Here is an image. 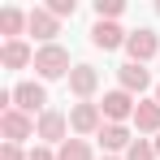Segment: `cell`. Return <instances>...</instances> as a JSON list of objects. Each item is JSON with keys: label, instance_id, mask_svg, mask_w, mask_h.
Instances as JSON below:
<instances>
[{"label": "cell", "instance_id": "7", "mask_svg": "<svg viewBox=\"0 0 160 160\" xmlns=\"http://www.w3.org/2000/svg\"><path fill=\"white\" fill-rule=\"evenodd\" d=\"M26 30L35 35V39H43V48L56 39V30H61V18H52L48 9H30V22H26Z\"/></svg>", "mask_w": 160, "mask_h": 160}, {"label": "cell", "instance_id": "22", "mask_svg": "<svg viewBox=\"0 0 160 160\" xmlns=\"http://www.w3.org/2000/svg\"><path fill=\"white\" fill-rule=\"evenodd\" d=\"M156 156H160V134H156Z\"/></svg>", "mask_w": 160, "mask_h": 160}, {"label": "cell", "instance_id": "18", "mask_svg": "<svg viewBox=\"0 0 160 160\" xmlns=\"http://www.w3.org/2000/svg\"><path fill=\"white\" fill-rule=\"evenodd\" d=\"M74 9H78L74 0H48V13L52 18H74Z\"/></svg>", "mask_w": 160, "mask_h": 160}, {"label": "cell", "instance_id": "3", "mask_svg": "<svg viewBox=\"0 0 160 160\" xmlns=\"http://www.w3.org/2000/svg\"><path fill=\"white\" fill-rule=\"evenodd\" d=\"M126 52H130V61L134 65H143L147 56H156L160 52V39H156V30H130V39H126Z\"/></svg>", "mask_w": 160, "mask_h": 160}, {"label": "cell", "instance_id": "24", "mask_svg": "<svg viewBox=\"0 0 160 160\" xmlns=\"http://www.w3.org/2000/svg\"><path fill=\"white\" fill-rule=\"evenodd\" d=\"M156 13H160V4H156Z\"/></svg>", "mask_w": 160, "mask_h": 160}, {"label": "cell", "instance_id": "21", "mask_svg": "<svg viewBox=\"0 0 160 160\" xmlns=\"http://www.w3.org/2000/svg\"><path fill=\"white\" fill-rule=\"evenodd\" d=\"M26 160H56V156H52V152H48V147H35V152H30Z\"/></svg>", "mask_w": 160, "mask_h": 160}, {"label": "cell", "instance_id": "15", "mask_svg": "<svg viewBox=\"0 0 160 160\" xmlns=\"http://www.w3.org/2000/svg\"><path fill=\"white\" fill-rule=\"evenodd\" d=\"M26 22H30V13H22V9H4V13H0V30H4L9 39H18Z\"/></svg>", "mask_w": 160, "mask_h": 160}, {"label": "cell", "instance_id": "2", "mask_svg": "<svg viewBox=\"0 0 160 160\" xmlns=\"http://www.w3.org/2000/svg\"><path fill=\"white\" fill-rule=\"evenodd\" d=\"M48 91H43V87H39V82H22V87H13V108H18V112H39V117H43V112H48Z\"/></svg>", "mask_w": 160, "mask_h": 160}, {"label": "cell", "instance_id": "14", "mask_svg": "<svg viewBox=\"0 0 160 160\" xmlns=\"http://www.w3.org/2000/svg\"><path fill=\"white\" fill-rule=\"evenodd\" d=\"M134 126H138V134H160V104L156 100L134 108Z\"/></svg>", "mask_w": 160, "mask_h": 160}, {"label": "cell", "instance_id": "11", "mask_svg": "<svg viewBox=\"0 0 160 160\" xmlns=\"http://www.w3.org/2000/svg\"><path fill=\"white\" fill-rule=\"evenodd\" d=\"M0 61H4V69H22V65H35V52H30L22 39H9L0 48Z\"/></svg>", "mask_w": 160, "mask_h": 160}, {"label": "cell", "instance_id": "8", "mask_svg": "<svg viewBox=\"0 0 160 160\" xmlns=\"http://www.w3.org/2000/svg\"><path fill=\"white\" fill-rule=\"evenodd\" d=\"M130 35L117 26V22H95V30H91V43L95 48H104V52H112V48H121Z\"/></svg>", "mask_w": 160, "mask_h": 160}, {"label": "cell", "instance_id": "20", "mask_svg": "<svg viewBox=\"0 0 160 160\" xmlns=\"http://www.w3.org/2000/svg\"><path fill=\"white\" fill-rule=\"evenodd\" d=\"M0 160H26V156H22L18 143H4V147H0Z\"/></svg>", "mask_w": 160, "mask_h": 160}, {"label": "cell", "instance_id": "4", "mask_svg": "<svg viewBox=\"0 0 160 160\" xmlns=\"http://www.w3.org/2000/svg\"><path fill=\"white\" fill-rule=\"evenodd\" d=\"M0 134H4V143H22V138H30V134H35V126H30L26 112L9 108V112H0Z\"/></svg>", "mask_w": 160, "mask_h": 160}, {"label": "cell", "instance_id": "17", "mask_svg": "<svg viewBox=\"0 0 160 160\" xmlns=\"http://www.w3.org/2000/svg\"><path fill=\"white\" fill-rule=\"evenodd\" d=\"M126 160H156V143H147V138H134Z\"/></svg>", "mask_w": 160, "mask_h": 160}, {"label": "cell", "instance_id": "1", "mask_svg": "<svg viewBox=\"0 0 160 160\" xmlns=\"http://www.w3.org/2000/svg\"><path fill=\"white\" fill-rule=\"evenodd\" d=\"M35 74H39V78H65V74H74V69H69V52L56 48V43L39 48V52H35Z\"/></svg>", "mask_w": 160, "mask_h": 160}, {"label": "cell", "instance_id": "10", "mask_svg": "<svg viewBox=\"0 0 160 160\" xmlns=\"http://www.w3.org/2000/svg\"><path fill=\"white\" fill-rule=\"evenodd\" d=\"M95 87H100V74H95L91 65H74V74H69V91L78 95L82 104H87V95H91Z\"/></svg>", "mask_w": 160, "mask_h": 160}, {"label": "cell", "instance_id": "23", "mask_svg": "<svg viewBox=\"0 0 160 160\" xmlns=\"http://www.w3.org/2000/svg\"><path fill=\"white\" fill-rule=\"evenodd\" d=\"M156 104H160V87H156Z\"/></svg>", "mask_w": 160, "mask_h": 160}, {"label": "cell", "instance_id": "25", "mask_svg": "<svg viewBox=\"0 0 160 160\" xmlns=\"http://www.w3.org/2000/svg\"><path fill=\"white\" fill-rule=\"evenodd\" d=\"M108 160H112V156H108Z\"/></svg>", "mask_w": 160, "mask_h": 160}, {"label": "cell", "instance_id": "19", "mask_svg": "<svg viewBox=\"0 0 160 160\" xmlns=\"http://www.w3.org/2000/svg\"><path fill=\"white\" fill-rule=\"evenodd\" d=\"M121 9H126L121 0H95V13H100V22H104V18H117Z\"/></svg>", "mask_w": 160, "mask_h": 160}, {"label": "cell", "instance_id": "12", "mask_svg": "<svg viewBox=\"0 0 160 160\" xmlns=\"http://www.w3.org/2000/svg\"><path fill=\"white\" fill-rule=\"evenodd\" d=\"M117 78H121V91H147V87H152V74H147L143 65H134V61L117 69Z\"/></svg>", "mask_w": 160, "mask_h": 160}, {"label": "cell", "instance_id": "16", "mask_svg": "<svg viewBox=\"0 0 160 160\" xmlns=\"http://www.w3.org/2000/svg\"><path fill=\"white\" fill-rule=\"evenodd\" d=\"M56 160H91V147H87L82 138H65L61 152H56Z\"/></svg>", "mask_w": 160, "mask_h": 160}, {"label": "cell", "instance_id": "13", "mask_svg": "<svg viewBox=\"0 0 160 160\" xmlns=\"http://www.w3.org/2000/svg\"><path fill=\"white\" fill-rule=\"evenodd\" d=\"M130 130H126V126H112V121H108L104 130H100V147H104V152H130Z\"/></svg>", "mask_w": 160, "mask_h": 160}, {"label": "cell", "instance_id": "9", "mask_svg": "<svg viewBox=\"0 0 160 160\" xmlns=\"http://www.w3.org/2000/svg\"><path fill=\"white\" fill-rule=\"evenodd\" d=\"M65 112H56V108H48L43 117H39V138L43 143H65Z\"/></svg>", "mask_w": 160, "mask_h": 160}, {"label": "cell", "instance_id": "6", "mask_svg": "<svg viewBox=\"0 0 160 160\" xmlns=\"http://www.w3.org/2000/svg\"><path fill=\"white\" fill-rule=\"evenodd\" d=\"M100 104H74V112H69V130L74 134H100L104 126H100Z\"/></svg>", "mask_w": 160, "mask_h": 160}, {"label": "cell", "instance_id": "5", "mask_svg": "<svg viewBox=\"0 0 160 160\" xmlns=\"http://www.w3.org/2000/svg\"><path fill=\"white\" fill-rule=\"evenodd\" d=\"M134 108H138V104L130 100V91H108V95H104V104H100V112H104L112 126H121L126 117H134Z\"/></svg>", "mask_w": 160, "mask_h": 160}]
</instances>
